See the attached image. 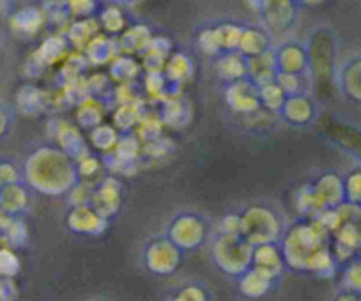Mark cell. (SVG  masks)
<instances>
[{"label":"cell","instance_id":"6da1fadb","mask_svg":"<svg viewBox=\"0 0 361 301\" xmlns=\"http://www.w3.org/2000/svg\"><path fill=\"white\" fill-rule=\"evenodd\" d=\"M23 183L29 190L47 197L71 195L80 185L76 161L59 145H41L22 165Z\"/></svg>","mask_w":361,"mask_h":301},{"label":"cell","instance_id":"7a4b0ae2","mask_svg":"<svg viewBox=\"0 0 361 301\" xmlns=\"http://www.w3.org/2000/svg\"><path fill=\"white\" fill-rule=\"evenodd\" d=\"M328 247V231L315 220H303L286 231L280 241L286 269L307 273L308 262L319 250Z\"/></svg>","mask_w":361,"mask_h":301},{"label":"cell","instance_id":"3957f363","mask_svg":"<svg viewBox=\"0 0 361 301\" xmlns=\"http://www.w3.org/2000/svg\"><path fill=\"white\" fill-rule=\"evenodd\" d=\"M239 218L241 238L252 247L280 245L287 231L282 213L271 204H250L239 213Z\"/></svg>","mask_w":361,"mask_h":301},{"label":"cell","instance_id":"277c9868","mask_svg":"<svg viewBox=\"0 0 361 301\" xmlns=\"http://www.w3.org/2000/svg\"><path fill=\"white\" fill-rule=\"evenodd\" d=\"M209 257L218 271L238 280L253 266V247L241 236L216 231L209 240Z\"/></svg>","mask_w":361,"mask_h":301},{"label":"cell","instance_id":"5b68a950","mask_svg":"<svg viewBox=\"0 0 361 301\" xmlns=\"http://www.w3.org/2000/svg\"><path fill=\"white\" fill-rule=\"evenodd\" d=\"M163 234L183 254H192V252H197L209 245L211 236H213V227H211V220L206 214L193 209H183L170 216Z\"/></svg>","mask_w":361,"mask_h":301},{"label":"cell","instance_id":"8992f818","mask_svg":"<svg viewBox=\"0 0 361 301\" xmlns=\"http://www.w3.org/2000/svg\"><path fill=\"white\" fill-rule=\"evenodd\" d=\"M305 47L310 59V75L314 84L317 80L333 82L338 64V37L335 29L328 23H319L308 32Z\"/></svg>","mask_w":361,"mask_h":301},{"label":"cell","instance_id":"52a82bcc","mask_svg":"<svg viewBox=\"0 0 361 301\" xmlns=\"http://www.w3.org/2000/svg\"><path fill=\"white\" fill-rule=\"evenodd\" d=\"M185 254L165 236L156 234L151 236L140 248V264L149 275L165 278L176 275L183 264Z\"/></svg>","mask_w":361,"mask_h":301},{"label":"cell","instance_id":"ba28073f","mask_svg":"<svg viewBox=\"0 0 361 301\" xmlns=\"http://www.w3.org/2000/svg\"><path fill=\"white\" fill-rule=\"evenodd\" d=\"M300 2L293 0H262L257 6L260 25L266 27L271 36H282L289 34L296 27L300 18Z\"/></svg>","mask_w":361,"mask_h":301},{"label":"cell","instance_id":"9c48e42d","mask_svg":"<svg viewBox=\"0 0 361 301\" xmlns=\"http://www.w3.org/2000/svg\"><path fill=\"white\" fill-rule=\"evenodd\" d=\"M273 61H275L276 75L280 73V75H296V77L312 78L310 59H308L305 41L289 37V39L276 43V47L273 48Z\"/></svg>","mask_w":361,"mask_h":301},{"label":"cell","instance_id":"30bf717a","mask_svg":"<svg viewBox=\"0 0 361 301\" xmlns=\"http://www.w3.org/2000/svg\"><path fill=\"white\" fill-rule=\"evenodd\" d=\"M333 84L345 102L361 106V50L350 51L340 59Z\"/></svg>","mask_w":361,"mask_h":301},{"label":"cell","instance_id":"8fae6325","mask_svg":"<svg viewBox=\"0 0 361 301\" xmlns=\"http://www.w3.org/2000/svg\"><path fill=\"white\" fill-rule=\"evenodd\" d=\"M282 123L290 128H308L317 123L321 106L312 94L286 96L283 105L276 112Z\"/></svg>","mask_w":361,"mask_h":301},{"label":"cell","instance_id":"7c38bea8","mask_svg":"<svg viewBox=\"0 0 361 301\" xmlns=\"http://www.w3.org/2000/svg\"><path fill=\"white\" fill-rule=\"evenodd\" d=\"M225 105L235 113V116H253L262 110L259 99V85L253 84L250 78L232 82L225 85L224 92Z\"/></svg>","mask_w":361,"mask_h":301},{"label":"cell","instance_id":"4fadbf2b","mask_svg":"<svg viewBox=\"0 0 361 301\" xmlns=\"http://www.w3.org/2000/svg\"><path fill=\"white\" fill-rule=\"evenodd\" d=\"M109 225L110 221L103 218L98 211L92 209L89 204L71 206V209L66 214V227L78 236H102L109 229Z\"/></svg>","mask_w":361,"mask_h":301},{"label":"cell","instance_id":"5bb4252c","mask_svg":"<svg viewBox=\"0 0 361 301\" xmlns=\"http://www.w3.org/2000/svg\"><path fill=\"white\" fill-rule=\"evenodd\" d=\"M315 197H317L321 209L338 211L345 206V190H343V176L338 172H324L312 183Z\"/></svg>","mask_w":361,"mask_h":301},{"label":"cell","instance_id":"9a60e30c","mask_svg":"<svg viewBox=\"0 0 361 301\" xmlns=\"http://www.w3.org/2000/svg\"><path fill=\"white\" fill-rule=\"evenodd\" d=\"M123 202V192H121V183L116 178H106L90 192L89 206L98 211L103 218L112 220L121 209Z\"/></svg>","mask_w":361,"mask_h":301},{"label":"cell","instance_id":"2e32d148","mask_svg":"<svg viewBox=\"0 0 361 301\" xmlns=\"http://www.w3.org/2000/svg\"><path fill=\"white\" fill-rule=\"evenodd\" d=\"M275 47V37L271 36L266 27L260 23H248L243 29L238 54H241L246 61H252V59L271 54Z\"/></svg>","mask_w":361,"mask_h":301},{"label":"cell","instance_id":"e0dca14e","mask_svg":"<svg viewBox=\"0 0 361 301\" xmlns=\"http://www.w3.org/2000/svg\"><path fill=\"white\" fill-rule=\"evenodd\" d=\"M280 282H282V276L264 271V269L255 268V266H252L241 278L235 280L239 293L245 297H250V300H259V297L267 296L280 285Z\"/></svg>","mask_w":361,"mask_h":301},{"label":"cell","instance_id":"ac0fdd59","mask_svg":"<svg viewBox=\"0 0 361 301\" xmlns=\"http://www.w3.org/2000/svg\"><path fill=\"white\" fill-rule=\"evenodd\" d=\"M30 209V190L25 183L2 186L0 192V213L9 220H23Z\"/></svg>","mask_w":361,"mask_h":301},{"label":"cell","instance_id":"d6986e66","mask_svg":"<svg viewBox=\"0 0 361 301\" xmlns=\"http://www.w3.org/2000/svg\"><path fill=\"white\" fill-rule=\"evenodd\" d=\"M214 68L225 85L248 78V61L238 51L221 54L220 57L214 59Z\"/></svg>","mask_w":361,"mask_h":301},{"label":"cell","instance_id":"ffe728a7","mask_svg":"<svg viewBox=\"0 0 361 301\" xmlns=\"http://www.w3.org/2000/svg\"><path fill=\"white\" fill-rule=\"evenodd\" d=\"M163 73H165L166 80H169V84L172 85V87H180V85L193 77L195 64H193L192 57H190L188 54H185V51H176V54L166 61Z\"/></svg>","mask_w":361,"mask_h":301},{"label":"cell","instance_id":"44dd1931","mask_svg":"<svg viewBox=\"0 0 361 301\" xmlns=\"http://www.w3.org/2000/svg\"><path fill=\"white\" fill-rule=\"evenodd\" d=\"M253 266L269 271L276 276H282L286 264H283L280 245H260L253 247Z\"/></svg>","mask_w":361,"mask_h":301},{"label":"cell","instance_id":"7402d4cb","mask_svg":"<svg viewBox=\"0 0 361 301\" xmlns=\"http://www.w3.org/2000/svg\"><path fill=\"white\" fill-rule=\"evenodd\" d=\"M98 25H96V18H87V20H76L69 25L68 32L64 34L68 39L69 47L73 48H87L89 43L98 36Z\"/></svg>","mask_w":361,"mask_h":301},{"label":"cell","instance_id":"603a6c76","mask_svg":"<svg viewBox=\"0 0 361 301\" xmlns=\"http://www.w3.org/2000/svg\"><path fill=\"white\" fill-rule=\"evenodd\" d=\"M340 269L338 261L333 255L331 248L326 247L322 250H319L314 257L308 262L307 273L308 275L319 276V278H331L336 275V271Z\"/></svg>","mask_w":361,"mask_h":301},{"label":"cell","instance_id":"cb8c5ba5","mask_svg":"<svg viewBox=\"0 0 361 301\" xmlns=\"http://www.w3.org/2000/svg\"><path fill=\"white\" fill-rule=\"evenodd\" d=\"M214 30L218 34V39H220V47L224 50V54L228 51H238L239 41H241V34L245 25L243 23L234 22V20H220V22L213 23Z\"/></svg>","mask_w":361,"mask_h":301},{"label":"cell","instance_id":"d4e9b609","mask_svg":"<svg viewBox=\"0 0 361 301\" xmlns=\"http://www.w3.org/2000/svg\"><path fill=\"white\" fill-rule=\"evenodd\" d=\"M13 29L22 34H34L43 23V15L34 6H25L11 16Z\"/></svg>","mask_w":361,"mask_h":301},{"label":"cell","instance_id":"484cf974","mask_svg":"<svg viewBox=\"0 0 361 301\" xmlns=\"http://www.w3.org/2000/svg\"><path fill=\"white\" fill-rule=\"evenodd\" d=\"M151 39L152 36L149 34V30L145 29L144 25L133 27V29L128 30V32H123L119 47L123 48V51H126V54H144V51L147 50Z\"/></svg>","mask_w":361,"mask_h":301},{"label":"cell","instance_id":"4316f807","mask_svg":"<svg viewBox=\"0 0 361 301\" xmlns=\"http://www.w3.org/2000/svg\"><path fill=\"white\" fill-rule=\"evenodd\" d=\"M112 36H98L90 41L89 47H87V61H90L92 64H105V62L114 61V51H112Z\"/></svg>","mask_w":361,"mask_h":301},{"label":"cell","instance_id":"83f0119b","mask_svg":"<svg viewBox=\"0 0 361 301\" xmlns=\"http://www.w3.org/2000/svg\"><path fill=\"white\" fill-rule=\"evenodd\" d=\"M66 48H69L68 39H66L64 34H55V36L48 37L43 43V47L39 48V51L36 54L37 61L43 66L51 64V62L57 61L62 54L66 51Z\"/></svg>","mask_w":361,"mask_h":301},{"label":"cell","instance_id":"f1b7e54d","mask_svg":"<svg viewBox=\"0 0 361 301\" xmlns=\"http://www.w3.org/2000/svg\"><path fill=\"white\" fill-rule=\"evenodd\" d=\"M195 44L204 55H207V57H211V59H216L224 54V50H221V47H220V39H218V34H216V30H214L213 23L202 27V29L195 34Z\"/></svg>","mask_w":361,"mask_h":301},{"label":"cell","instance_id":"f546056e","mask_svg":"<svg viewBox=\"0 0 361 301\" xmlns=\"http://www.w3.org/2000/svg\"><path fill=\"white\" fill-rule=\"evenodd\" d=\"M166 301H211V290L202 282H188L180 285Z\"/></svg>","mask_w":361,"mask_h":301},{"label":"cell","instance_id":"4dcf8cb0","mask_svg":"<svg viewBox=\"0 0 361 301\" xmlns=\"http://www.w3.org/2000/svg\"><path fill=\"white\" fill-rule=\"evenodd\" d=\"M259 99L262 109H266L267 112L276 113L280 110V106L283 105L286 94H283V91L275 82H269V84L259 85Z\"/></svg>","mask_w":361,"mask_h":301},{"label":"cell","instance_id":"1f68e13d","mask_svg":"<svg viewBox=\"0 0 361 301\" xmlns=\"http://www.w3.org/2000/svg\"><path fill=\"white\" fill-rule=\"evenodd\" d=\"M343 190H345V206L361 211V168L343 176Z\"/></svg>","mask_w":361,"mask_h":301},{"label":"cell","instance_id":"d6a6232c","mask_svg":"<svg viewBox=\"0 0 361 301\" xmlns=\"http://www.w3.org/2000/svg\"><path fill=\"white\" fill-rule=\"evenodd\" d=\"M296 202H298V209H300V213L303 214V216H307V220L308 218L314 220V218L322 211L321 204H319L317 197H315V192L314 188H312V185L303 186V188L298 192Z\"/></svg>","mask_w":361,"mask_h":301},{"label":"cell","instance_id":"836d02e7","mask_svg":"<svg viewBox=\"0 0 361 301\" xmlns=\"http://www.w3.org/2000/svg\"><path fill=\"white\" fill-rule=\"evenodd\" d=\"M99 22L105 27L109 36H117V34H123L124 25H126V20H124L123 11L116 6H106L99 11Z\"/></svg>","mask_w":361,"mask_h":301},{"label":"cell","instance_id":"e575fe53","mask_svg":"<svg viewBox=\"0 0 361 301\" xmlns=\"http://www.w3.org/2000/svg\"><path fill=\"white\" fill-rule=\"evenodd\" d=\"M90 138H92V144L96 145L102 151H110V149L117 147V142H119V133L114 126L109 124H102V126L94 128L90 131Z\"/></svg>","mask_w":361,"mask_h":301},{"label":"cell","instance_id":"d590c367","mask_svg":"<svg viewBox=\"0 0 361 301\" xmlns=\"http://www.w3.org/2000/svg\"><path fill=\"white\" fill-rule=\"evenodd\" d=\"M138 75V64L131 57H119L112 61V77L124 82V85L135 80Z\"/></svg>","mask_w":361,"mask_h":301},{"label":"cell","instance_id":"8d00e7d4","mask_svg":"<svg viewBox=\"0 0 361 301\" xmlns=\"http://www.w3.org/2000/svg\"><path fill=\"white\" fill-rule=\"evenodd\" d=\"M342 287L361 296V259L354 257L342 269Z\"/></svg>","mask_w":361,"mask_h":301},{"label":"cell","instance_id":"74e56055","mask_svg":"<svg viewBox=\"0 0 361 301\" xmlns=\"http://www.w3.org/2000/svg\"><path fill=\"white\" fill-rule=\"evenodd\" d=\"M16 103L23 110V113H36L44 106L39 91L34 87L20 89V92L16 94Z\"/></svg>","mask_w":361,"mask_h":301},{"label":"cell","instance_id":"f35d334b","mask_svg":"<svg viewBox=\"0 0 361 301\" xmlns=\"http://www.w3.org/2000/svg\"><path fill=\"white\" fill-rule=\"evenodd\" d=\"M102 119H103V112L99 103H89L83 102L82 106L78 110V121L83 128L87 130H94V128L102 126Z\"/></svg>","mask_w":361,"mask_h":301},{"label":"cell","instance_id":"ab89813d","mask_svg":"<svg viewBox=\"0 0 361 301\" xmlns=\"http://www.w3.org/2000/svg\"><path fill=\"white\" fill-rule=\"evenodd\" d=\"M22 181V167H18V164L15 160H11V158L0 156V185L8 186Z\"/></svg>","mask_w":361,"mask_h":301},{"label":"cell","instance_id":"60d3db41","mask_svg":"<svg viewBox=\"0 0 361 301\" xmlns=\"http://www.w3.org/2000/svg\"><path fill=\"white\" fill-rule=\"evenodd\" d=\"M9 247H22L27 241V225L23 220H9L4 234Z\"/></svg>","mask_w":361,"mask_h":301},{"label":"cell","instance_id":"b9f144b4","mask_svg":"<svg viewBox=\"0 0 361 301\" xmlns=\"http://www.w3.org/2000/svg\"><path fill=\"white\" fill-rule=\"evenodd\" d=\"M16 113L11 106L6 102L0 99V142L6 140V138L11 135L13 126H15Z\"/></svg>","mask_w":361,"mask_h":301},{"label":"cell","instance_id":"7bdbcfd3","mask_svg":"<svg viewBox=\"0 0 361 301\" xmlns=\"http://www.w3.org/2000/svg\"><path fill=\"white\" fill-rule=\"evenodd\" d=\"M20 269L18 257L13 254L11 247H0V275L13 276Z\"/></svg>","mask_w":361,"mask_h":301},{"label":"cell","instance_id":"ee69618b","mask_svg":"<svg viewBox=\"0 0 361 301\" xmlns=\"http://www.w3.org/2000/svg\"><path fill=\"white\" fill-rule=\"evenodd\" d=\"M76 167H78L80 178H82V176H92L98 171V160H96L92 154H87L82 160L76 161Z\"/></svg>","mask_w":361,"mask_h":301},{"label":"cell","instance_id":"f6af8a7d","mask_svg":"<svg viewBox=\"0 0 361 301\" xmlns=\"http://www.w3.org/2000/svg\"><path fill=\"white\" fill-rule=\"evenodd\" d=\"M331 301H361L360 294L353 293V290H347L343 287H340L335 294H333Z\"/></svg>","mask_w":361,"mask_h":301},{"label":"cell","instance_id":"bcb514c9","mask_svg":"<svg viewBox=\"0 0 361 301\" xmlns=\"http://www.w3.org/2000/svg\"><path fill=\"white\" fill-rule=\"evenodd\" d=\"M87 301H106V300H103V297H92V300H87Z\"/></svg>","mask_w":361,"mask_h":301},{"label":"cell","instance_id":"7dc6e473","mask_svg":"<svg viewBox=\"0 0 361 301\" xmlns=\"http://www.w3.org/2000/svg\"><path fill=\"white\" fill-rule=\"evenodd\" d=\"M0 47H2V32H0Z\"/></svg>","mask_w":361,"mask_h":301},{"label":"cell","instance_id":"c3c4849f","mask_svg":"<svg viewBox=\"0 0 361 301\" xmlns=\"http://www.w3.org/2000/svg\"><path fill=\"white\" fill-rule=\"evenodd\" d=\"M0 192H2V185H0Z\"/></svg>","mask_w":361,"mask_h":301}]
</instances>
